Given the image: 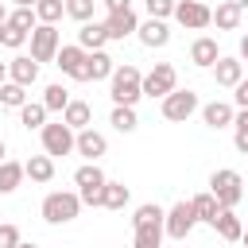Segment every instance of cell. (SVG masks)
Returning a JSON list of instances; mask_svg holds the SVG:
<instances>
[{
    "label": "cell",
    "instance_id": "obj_1",
    "mask_svg": "<svg viewBox=\"0 0 248 248\" xmlns=\"http://www.w3.org/2000/svg\"><path fill=\"white\" fill-rule=\"evenodd\" d=\"M108 97H112V105H128V108H136V101L143 97V74H140L132 62L116 66L112 78H108Z\"/></svg>",
    "mask_w": 248,
    "mask_h": 248
},
{
    "label": "cell",
    "instance_id": "obj_2",
    "mask_svg": "<svg viewBox=\"0 0 248 248\" xmlns=\"http://www.w3.org/2000/svg\"><path fill=\"white\" fill-rule=\"evenodd\" d=\"M74 182H78V198L81 205H93V209H105V170L97 163H81L74 170Z\"/></svg>",
    "mask_w": 248,
    "mask_h": 248
},
{
    "label": "cell",
    "instance_id": "obj_3",
    "mask_svg": "<svg viewBox=\"0 0 248 248\" xmlns=\"http://www.w3.org/2000/svg\"><path fill=\"white\" fill-rule=\"evenodd\" d=\"M209 194L221 202V209H236L240 198H244V178H240V170H232V167L213 170V174H209Z\"/></svg>",
    "mask_w": 248,
    "mask_h": 248
},
{
    "label": "cell",
    "instance_id": "obj_4",
    "mask_svg": "<svg viewBox=\"0 0 248 248\" xmlns=\"http://www.w3.org/2000/svg\"><path fill=\"white\" fill-rule=\"evenodd\" d=\"M43 221L46 225H70L78 213H81V198L78 194H70V190H50L46 198H43Z\"/></svg>",
    "mask_w": 248,
    "mask_h": 248
},
{
    "label": "cell",
    "instance_id": "obj_5",
    "mask_svg": "<svg viewBox=\"0 0 248 248\" xmlns=\"http://www.w3.org/2000/svg\"><path fill=\"white\" fill-rule=\"evenodd\" d=\"M174 89H178V70H174L170 62H155V66L143 74V97H151V101L159 97V101H163V97L174 93Z\"/></svg>",
    "mask_w": 248,
    "mask_h": 248
},
{
    "label": "cell",
    "instance_id": "obj_6",
    "mask_svg": "<svg viewBox=\"0 0 248 248\" xmlns=\"http://www.w3.org/2000/svg\"><path fill=\"white\" fill-rule=\"evenodd\" d=\"M39 136H43V155H50V159H58V155H70V151H74V143H78V132H74L66 120H54V124H46Z\"/></svg>",
    "mask_w": 248,
    "mask_h": 248
},
{
    "label": "cell",
    "instance_id": "obj_7",
    "mask_svg": "<svg viewBox=\"0 0 248 248\" xmlns=\"http://www.w3.org/2000/svg\"><path fill=\"white\" fill-rule=\"evenodd\" d=\"M58 50H62V35H58V27H54V23H39V27L31 31V58L43 66V62H54Z\"/></svg>",
    "mask_w": 248,
    "mask_h": 248
},
{
    "label": "cell",
    "instance_id": "obj_8",
    "mask_svg": "<svg viewBox=\"0 0 248 248\" xmlns=\"http://www.w3.org/2000/svg\"><path fill=\"white\" fill-rule=\"evenodd\" d=\"M194 225H198V213H194V205L190 202H174L170 209H167V221H163V229H167V236L170 240H186L190 232H194Z\"/></svg>",
    "mask_w": 248,
    "mask_h": 248
},
{
    "label": "cell",
    "instance_id": "obj_9",
    "mask_svg": "<svg viewBox=\"0 0 248 248\" xmlns=\"http://www.w3.org/2000/svg\"><path fill=\"white\" fill-rule=\"evenodd\" d=\"M198 108H202V101H198V93H194V89H174V93H167V97H163V116H167V120H174V124L190 120Z\"/></svg>",
    "mask_w": 248,
    "mask_h": 248
},
{
    "label": "cell",
    "instance_id": "obj_10",
    "mask_svg": "<svg viewBox=\"0 0 248 248\" xmlns=\"http://www.w3.org/2000/svg\"><path fill=\"white\" fill-rule=\"evenodd\" d=\"M174 19L186 27V31H205L213 23V8L202 4V0H178L174 4Z\"/></svg>",
    "mask_w": 248,
    "mask_h": 248
},
{
    "label": "cell",
    "instance_id": "obj_11",
    "mask_svg": "<svg viewBox=\"0 0 248 248\" xmlns=\"http://www.w3.org/2000/svg\"><path fill=\"white\" fill-rule=\"evenodd\" d=\"M85 54H89V50H81L78 43H70V46H62V50H58L54 66H58L66 78H74V81H85Z\"/></svg>",
    "mask_w": 248,
    "mask_h": 248
},
{
    "label": "cell",
    "instance_id": "obj_12",
    "mask_svg": "<svg viewBox=\"0 0 248 248\" xmlns=\"http://www.w3.org/2000/svg\"><path fill=\"white\" fill-rule=\"evenodd\" d=\"M105 31H108V39H128V35H136L140 31V16L132 12V8H124V12H108L105 16Z\"/></svg>",
    "mask_w": 248,
    "mask_h": 248
},
{
    "label": "cell",
    "instance_id": "obj_13",
    "mask_svg": "<svg viewBox=\"0 0 248 248\" xmlns=\"http://www.w3.org/2000/svg\"><path fill=\"white\" fill-rule=\"evenodd\" d=\"M8 81H16V85L31 89V85L39 81V62H35L31 54H16V58L8 62Z\"/></svg>",
    "mask_w": 248,
    "mask_h": 248
},
{
    "label": "cell",
    "instance_id": "obj_14",
    "mask_svg": "<svg viewBox=\"0 0 248 248\" xmlns=\"http://www.w3.org/2000/svg\"><path fill=\"white\" fill-rule=\"evenodd\" d=\"M213 81H217V85H225V89H236V85L244 81V62H240V58H232V54H221V58H217V66H213Z\"/></svg>",
    "mask_w": 248,
    "mask_h": 248
},
{
    "label": "cell",
    "instance_id": "obj_15",
    "mask_svg": "<svg viewBox=\"0 0 248 248\" xmlns=\"http://www.w3.org/2000/svg\"><path fill=\"white\" fill-rule=\"evenodd\" d=\"M136 35H140V43H143L147 50H163V46L170 43V27H167V19H143Z\"/></svg>",
    "mask_w": 248,
    "mask_h": 248
},
{
    "label": "cell",
    "instance_id": "obj_16",
    "mask_svg": "<svg viewBox=\"0 0 248 248\" xmlns=\"http://www.w3.org/2000/svg\"><path fill=\"white\" fill-rule=\"evenodd\" d=\"M217 58H221V50H217V39H213V35H198V39L190 43V62H194V66L213 70Z\"/></svg>",
    "mask_w": 248,
    "mask_h": 248
},
{
    "label": "cell",
    "instance_id": "obj_17",
    "mask_svg": "<svg viewBox=\"0 0 248 248\" xmlns=\"http://www.w3.org/2000/svg\"><path fill=\"white\" fill-rule=\"evenodd\" d=\"M202 120H205V128H232V120H236V108L229 105V101H209V105H202Z\"/></svg>",
    "mask_w": 248,
    "mask_h": 248
},
{
    "label": "cell",
    "instance_id": "obj_18",
    "mask_svg": "<svg viewBox=\"0 0 248 248\" xmlns=\"http://www.w3.org/2000/svg\"><path fill=\"white\" fill-rule=\"evenodd\" d=\"M74 151H78V155H85L89 163H97V159L108 151V140H105L97 128H85V132H78V143H74Z\"/></svg>",
    "mask_w": 248,
    "mask_h": 248
},
{
    "label": "cell",
    "instance_id": "obj_19",
    "mask_svg": "<svg viewBox=\"0 0 248 248\" xmlns=\"http://www.w3.org/2000/svg\"><path fill=\"white\" fill-rule=\"evenodd\" d=\"M105 43H108L105 19H89V23H81V31H78V46H81V50H105Z\"/></svg>",
    "mask_w": 248,
    "mask_h": 248
},
{
    "label": "cell",
    "instance_id": "obj_20",
    "mask_svg": "<svg viewBox=\"0 0 248 248\" xmlns=\"http://www.w3.org/2000/svg\"><path fill=\"white\" fill-rule=\"evenodd\" d=\"M112 70H116V62L108 58V50L85 54V81H105V78H112Z\"/></svg>",
    "mask_w": 248,
    "mask_h": 248
},
{
    "label": "cell",
    "instance_id": "obj_21",
    "mask_svg": "<svg viewBox=\"0 0 248 248\" xmlns=\"http://www.w3.org/2000/svg\"><path fill=\"white\" fill-rule=\"evenodd\" d=\"M62 120H66L74 132H85V128H93V108H89L85 101H70L66 112H62Z\"/></svg>",
    "mask_w": 248,
    "mask_h": 248
},
{
    "label": "cell",
    "instance_id": "obj_22",
    "mask_svg": "<svg viewBox=\"0 0 248 248\" xmlns=\"http://www.w3.org/2000/svg\"><path fill=\"white\" fill-rule=\"evenodd\" d=\"M190 205H194V213H198V221H205V225H217V217H221V202L205 190V194H194L190 198Z\"/></svg>",
    "mask_w": 248,
    "mask_h": 248
},
{
    "label": "cell",
    "instance_id": "obj_23",
    "mask_svg": "<svg viewBox=\"0 0 248 248\" xmlns=\"http://www.w3.org/2000/svg\"><path fill=\"white\" fill-rule=\"evenodd\" d=\"M23 178H27L23 163H16V159H4V163H0V194L19 190V182H23Z\"/></svg>",
    "mask_w": 248,
    "mask_h": 248
},
{
    "label": "cell",
    "instance_id": "obj_24",
    "mask_svg": "<svg viewBox=\"0 0 248 248\" xmlns=\"http://www.w3.org/2000/svg\"><path fill=\"white\" fill-rule=\"evenodd\" d=\"M163 236H167L163 221H155V225H140L136 236H132V248H163Z\"/></svg>",
    "mask_w": 248,
    "mask_h": 248
},
{
    "label": "cell",
    "instance_id": "obj_25",
    "mask_svg": "<svg viewBox=\"0 0 248 248\" xmlns=\"http://www.w3.org/2000/svg\"><path fill=\"white\" fill-rule=\"evenodd\" d=\"M23 170H27L31 182H50V178H54V159H50V155H31V159L23 163Z\"/></svg>",
    "mask_w": 248,
    "mask_h": 248
},
{
    "label": "cell",
    "instance_id": "obj_26",
    "mask_svg": "<svg viewBox=\"0 0 248 248\" xmlns=\"http://www.w3.org/2000/svg\"><path fill=\"white\" fill-rule=\"evenodd\" d=\"M70 101H74V97H70V89H66L62 81H54V85L43 89V105H46V112H66Z\"/></svg>",
    "mask_w": 248,
    "mask_h": 248
},
{
    "label": "cell",
    "instance_id": "obj_27",
    "mask_svg": "<svg viewBox=\"0 0 248 248\" xmlns=\"http://www.w3.org/2000/svg\"><path fill=\"white\" fill-rule=\"evenodd\" d=\"M19 124H23L27 132H31V128L43 132V128H46V105H43V101H27V105L19 108Z\"/></svg>",
    "mask_w": 248,
    "mask_h": 248
},
{
    "label": "cell",
    "instance_id": "obj_28",
    "mask_svg": "<svg viewBox=\"0 0 248 248\" xmlns=\"http://www.w3.org/2000/svg\"><path fill=\"white\" fill-rule=\"evenodd\" d=\"M213 229H217L221 240H240V236H244V225H240V217H236L232 209H221V217H217Z\"/></svg>",
    "mask_w": 248,
    "mask_h": 248
},
{
    "label": "cell",
    "instance_id": "obj_29",
    "mask_svg": "<svg viewBox=\"0 0 248 248\" xmlns=\"http://www.w3.org/2000/svg\"><path fill=\"white\" fill-rule=\"evenodd\" d=\"M108 124L116 128V132H136L140 128V116H136V108H128V105H112V116H108Z\"/></svg>",
    "mask_w": 248,
    "mask_h": 248
},
{
    "label": "cell",
    "instance_id": "obj_30",
    "mask_svg": "<svg viewBox=\"0 0 248 248\" xmlns=\"http://www.w3.org/2000/svg\"><path fill=\"white\" fill-rule=\"evenodd\" d=\"M213 23H217V31H236L240 27V8H232V4H217L213 8Z\"/></svg>",
    "mask_w": 248,
    "mask_h": 248
},
{
    "label": "cell",
    "instance_id": "obj_31",
    "mask_svg": "<svg viewBox=\"0 0 248 248\" xmlns=\"http://www.w3.org/2000/svg\"><path fill=\"white\" fill-rule=\"evenodd\" d=\"M132 198V190L124 182H105V209H124Z\"/></svg>",
    "mask_w": 248,
    "mask_h": 248
},
{
    "label": "cell",
    "instance_id": "obj_32",
    "mask_svg": "<svg viewBox=\"0 0 248 248\" xmlns=\"http://www.w3.org/2000/svg\"><path fill=\"white\" fill-rule=\"evenodd\" d=\"M0 105H4V108H23V105H27V89L16 85V81H4V85H0Z\"/></svg>",
    "mask_w": 248,
    "mask_h": 248
},
{
    "label": "cell",
    "instance_id": "obj_33",
    "mask_svg": "<svg viewBox=\"0 0 248 248\" xmlns=\"http://www.w3.org/2000/svg\"><path fill=\"white\" fill-rule=\"evenodd\" d=\"M35 16H39V23H58L66 16V0H39Z\"/></svg>",
    "mask_w": 248,
    "mask_h": 248
},
{
    "label": "cell",
    "instance_id": "obj_34",
    "mask_svg": "<svg viewBox=\"0 0 248 248\" xmlns=\"http://www.w3.org/2000/svg\"><path fill=\"white\" fill-rule=\"evenodd\" d=\"M155 221H167V209H159L155 202H147V205H140V209H136L132 229H140V225H155Z\"/></svg>",
    "mask_w": 248,
    "mask_h": 248
},
{
    "label": "cell",
    "instance_id": "obj_35",
    "mask_svg": "<svg viewBox=\"0 0 248 248\" xmlns=\"http://www.w3.org/2000/svg\"><path fill=\"white\" fill-rule=\"evenodd\" d=\"M27 39H31V35H27L23 27H16V23H4V27H0V46H8V50H19Z\"/></svg>",
    "mask_w": 248,
    "mask_h": 248
},
{
    "label": "cell",
    "instance_id": "obj_36",
    "mask_svg": "<svg viewBox=\"0 0 248 248\" xmlns=\"http://www.w3.org/2000/svg\"><path fill=\"white\" fill-rule=\"evenodd\" d=\"M93 12H97V0H66V16L78 23H89Z\"/></svg>",
    "mask_w": 248,
    "mask_h": 248
},
{
    "label": "cell",
    "instance_id": "obj_37",
    "mask_svg": "<svg viewBox=\"0 0 248 248\" xmlns=\"http://www.w3.org/2000/svg\"><path fill=\"white\" fill-rule=\"evenodd\" d=\"M232 143H236L240 155H248V108H240L236 120H232Z\"/></svg>",
    "mask_w": 248,
    "mask_h": 248
},
{
    "label": "cell",
    "instance_id": "obj_38",
    "mask_svg": "<svg viewBox=\"0 0 248 248\" xmlns=\"http://www.w3.org/2000/svg\"><path fill=\"white\" fill-rule=\"evenodd\" d=\"M8 23H16V27H23L27 35L39 27V16H35V8H16L12 16H8Z\"/></svg>",
    "mask_w": 248,
    "mask_h": 248
},
{
    "label": "cell",
    "instance_id": "obj_39",
    "mask_svg": "<svg viewBox=\"0 0 248 248\" xmlns=\"http://www.w3.org/2000/svg\"><path fill=\"white\" fill-rule=\"evenodd\" d=\"M174 4H178V0H143L147 19H167V16H174Z\"/></svg>",
    "mask_w": 248,
    "mask_h": 248
},
{
    "label": "cell",
    "instance_id": "obj_40",
    "mask_svg": "<svg viewBox=\"0 0 248 248\" xmlns=\"http://www.w3.org/2000/svg\"><path fill=\"white\" fill-rule=\"evenodd\" d=\"M19 240H23V236H19V229L4 221V225H0V248H19Z\"/></svg>",
    "mask_w": 248,
    "mask_h": 248
},
{
    "label": "cell",
    "instance_id": "obj_41",
    "mask_svg": "<svg viewBox=\"0 0 248 248\" xmlns=\"http://www.w3.org/2000/svg\"><path fill=\"white\" fill-rule=\"evenodd\" d=\"M232 101H236V108H248V78L236 85V93H232Z\"/></svg>",
    "mask_w": 248,
    "mask_h": 248
},
{
    "label": "cell",
    "instance_id": "obj_42",
    "mask_svg": "<svg viewBox=\"0 0 248 248\" xmlns=\"http://www.w3.org/2000/svg\"><path fill=\"white\" fill-rule=\"evenodd\" d=\"M105 4V12H124V8H132V0H101Z\"/></svg>",
    "mask_w": 248,
    "mask_h": 248
},
{
    "label": "cell",
    "instance_id": "obj_43",
    "mask_svg": "<svg viewBox=\"0 0 248 248\" xmlns=\"http://www.w3.org/2000/svg\"><path fill=\"white\" fill-rule=\"evenodd\" d=\"M240 62H248V35H240Z\"/></svg>",
    "mask_w": 248,
    "mask_h": 248
},
{
    "label": "cell",
    "instance_id": "obj_44",
    "mask_svg": "<svg viewBox=\"0 0 248 248\" xmlns=\"http://www.w3.org/2000/svg\"><path fill=\"white\" fill-rule=\"evenodd\" d=\"M8 16H12V12H8V8H4V0H0V27L8 23Z\"/></svg>",
    "mask_w": 248,
    "mask_h": 248
},
{
    "label": "cell",
    "instance_id": "obj_45",
    "mask_svg": "<svg viewBox=\"0 0 248 248\" xmlns=\"http://www.w3.org/2000/svg\"><path fill=\"white\" fill-rule=\"evenodd\" d=\"M12 4H16V8H35L39 0H12Z\"/></svg>",
    "mask_w": 248,
    "mask_h": 248
},
{
    "label": "cell",
    "instance_id": "obj_46",
    "mask_svg": "<svg viewBox=\"0 0 248 248\" xmlns=\"http://www.w3.org/2000/svg\"><path fill=\"white\" fill-rule=\"evenodd\" d=\"M225 4H232V8H240V12L248 8V0H225Z\"/></svg>",
    "mask_w": 248,
    "mask_h": 248
},
{
    "label": "cell",
    "instance_id": "obj_47",
    "mask_svg": "<svg viewBox=\"0 0 248 248\" xmlns=\"http://www.w3.org/2000/svg\"><path fill=\"white\" fill-rule=\"evenodd\" d=\"M8 81V62H0V85Z\"/></svg>",
    "mask_w": 248,
    "mask_h": 248
},
{
    "label": "cell",
    "instance_id": "obj_48",
    "mask_svg": "<svg viewBox=\"0 0 248 248\" xmlns=\"http://www.w3.org/2000/svg\"><path fill=\"white\" fill-rule=\"evenodd\" d=\"M4 159H8V143L0 140V163H4Z\"/></svg>",
    "mask_w": 248,
    "mask_h": 248
},
{
    "label": "cell",
    "instance_id": "obj_49",
    "mask_svg": "<svg viewBox=\"0 0 248 248\" xmlns=\"http://www.w3.org/2000/svg\"><path fill=\"white\" fill-rule=\"evenodd\" d=\"M19 248H39V244H31V240H19Z\"/></svg>",
    "mask_w": 248,
    "mask_h": 248
},
{
    "label": "cell",
    "instance_id": "obj_50",
    "mask_svg": "<svg viewBox=\"0 0 248 248\" xmlns=\"http://www.w3.org/2000/svg\"><path fill=\"white\" fill-rule=\"evenodd\" d=\"M240 240H244V248H248V229H244V236H240Z\"/></svg>",
    "mask_w": 248,
    "mask_h": 248
}]
</instances>
